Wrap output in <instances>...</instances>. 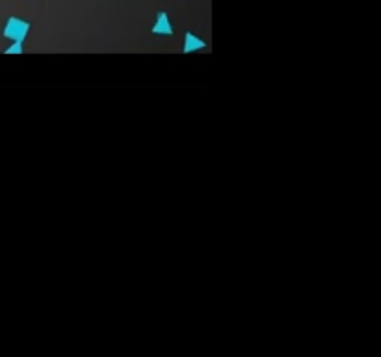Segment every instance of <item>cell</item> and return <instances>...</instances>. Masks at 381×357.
<instances>
[{
  "label": "cell",
  "mask_w": 381,
  "mask_h": 357,
  "mask_svg": "<svg viewBox=\"0 0 381 357\" xmlns=\"http://www.w3.org/2000/svg\"><path fill=\"white\" fill-rule=\"evenodd\" d=\"M28 30H30L28 23L17 19V17H11V19H8V23H6V26H4V35L8 37V40H13V41H17V43H23L25 37L28 35Z\"/></svg>",
  "instance_id": "obj_1"
},
{
  "label": "cell",
  "mask_w": 381,
  "mask_h": 357,
  "mask_svg": "<svg viewBox=\"0 0 381 357\" xmlns=\"http://www.w3.org/2000/svg\"><path fill=\"white\" fill-rule=\"evenodd\" d=\"M153 32H155V34H160V35H171V34H173L171 23H169V19H167V15L164 13V11H160V13H158V19H157V23H155V26H153Z\"/></svg>",
  "instance_id": "obj_2"
},
{
  "label": "cell",
  "mask_w": 381,
  "mask_h": 357,
  "mask_svg": "<svg viewBox=\"0 0 381 357\" xmlns=\"http://www.w3.org/2000/svg\"><path fill=\"white\" fill-rule=\"evenodd\" d=\"M206 43L199 37H196L194 34H186L184 35V52H194V50H199V49H205Z\"/></svg>",
  "instance_id": "obj_3"
},
{
  "label": "cell",
  "mask_w": 381,
  "mask_h": 357,
  "mask_svg": "<svg viewBox=\"0 0 381 357\" xmlns=\"http://www.w3.org/2000/svg\"><path fill=\"white\" fill-rule=\"evenodd\" d=\"M21 52H23V43H17V41L11 45L10 49H6V54H21Z\"/></svg>",
  "instance_id": "obj_4"
}]
</instances>
